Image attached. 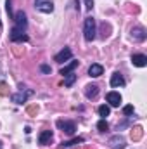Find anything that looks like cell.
I'll use <instances>...</instances> for the list:
<instances>
[{
	"label": "cell",
	"mask_w": 147,
	"mask_h": 149,
	"mask_svg": "<svg viewBox=\"0 0 147 149\" xmlns=\"http://www.w3.org/2000/svg\"><path fill=\"white\" fill-rule=\"evenodd\" d=\"M95 33H97V28H95V19L92 16H88L85 19V24H83V35L87 42H92L95 40Z\"/></svg>",
	"instance_id": "obj_1"
},
{
	"label": "cell",
	"mask_w": 147,
	"mask_h": 149,
	"mask_svg": "<svg viewBox=\"0 0 147 149\" xmlns=\"http://www.w3.org/2000/svg\"><path fill=\"white\" fill-rule=\"evenodd\" d=\"M19 88H21V92L14 94V95L10 97V99H12V102H16V104H23V102H26V101H28V97H31V95H33V90L24 88L23 85H19Z\"/></svg>",
	"instance_id": "obj_2"
},
{
	"label": "cell",
	"mask_w": 147,
	"mask_h": 149,
	"mask_svg": "<svg viewBox=\"0 0 147 149\" xmlns=\"http://www.w3.org/2000/svg\"><path fill=\"white\" fill-rule=\"evenodd\" d=\"M55 125H57V128H59V130H62V132H64V134H68V135H74V132H76V123H74V121L57 120V121H55Z\"/></svg>",
	"instance_id": "obj_3"
},
{
	"label": "cell",
	"mask_w": 147,
	"mask_h": 149,
	"mask_svg": "<svg viewBox=\"0 0 147 149\" xmlns=\"http://www.w3.org/2000/svg\"><path fill=\"white\" fill-rule=\"evenodd\" d=\"M12 21L16 23V28H17V30L26 31V28H28V19H26V12H24L23 9L14 14V19H12Z\"/></svg>",
	"instance_id": "obj_4"
},
{
	"label": "cell",
	"mask_w": 147,
	"mask_h": 149,
	"mask_svg": "<svg viewBox=\"0 0 147 149\" xmlns=\"http://www.w3.org/2000/svg\"><path fill=\"white\" fill-rule=\"evenodd\" d=\"M130 37L133 42H144L147 38V31L144 26H133L132 28V33H130Z\"/></svg>",
	"instance_id": "obj_5"
},
{
	"label": "cell",
	"mask_w": 147,
	"mask_h": 149,
	"mask_svg": "<svg viewBox=\"0 0 147 149\" xmlns=\"http://www.w3.org/2000/svg\"><path fill=\"white\" fill-rule=\"evenodd\" d=\"M30 38H28V35L23 31V30H17L16 26L10 30V42H14V43H17V42H28Z\"/></svg>",
	"instance_id": "obj_6"
},
{
	"label": "cell",
	"mask_w": 147,
	"mask_h": 149,
	"mask_svg": "<svg viewBox=\"0 0 147 149\" xmlns=\"http://www.w3.org/2000/svg\"><path fill=\"white\" fill-rule=\"evenodd\" d=\"M73 57V52H71V49L69 47H64L59 54H55V57H54V61L55 63H59V64H62V63H66V61H69Z\"/></svg>",
	"instance_id": "obj_7"
},
{
	"label": "cell",
	"mask_w": 147,
	"mask_h": 149,
	"mask_svg": "<svg viewBox=\"0 0 147 149\" xmlns=\"http://www.w3.org/2000/svg\"><path fill=\"white\" fill-rule=\"evenodd\" d=\"M109 146H111V149H125L126 141H125V137H123V135L116 134V135H112V137L109 139Z\"/></svg>",
	"instance_id": "obj_8"
},
{
	"label": "cell",
	"mask_w": 147,
	"mask_h": 149,
	"mask_svg": "<svg viewBox=\"0 0 147 149\" xmlns=\"http://www.w3.org/2000/svg\"><path fill=\"white\" fill-rule=\"evenodd\" d=\"M35 7L40 12H45V14H50L54 10V3L49 0H38V2H35Z\"/></svg>",
	"instance_id": "obj_9"
},
{
	"label": "cell",
	"mask_w": 147,
	"mask_h": 149,
	"mask_svg": "<svg viewBox=\"0 0 147 149\" xmlns=\"http://www.w3.org/2000/svg\"><path fill=\"white\" fill-rule=\"evenodd\" d=\"M106 101L109 102V108H119V104H121V95H119L118 92H107Z\"/></svg>",
	"instance_id": "obj_10"
},
{
	"label": "cell",
	"mask_w": 147,
	"mask_h": 149,
	"mask_svg": "<svg viewBox=\"0 0 147 149\" xmlns=\"http://www.w3.org/2000/svg\"><path fill=\"white\" fill-rule=\"evenodd\" d=\"M52 139H54V132H52V130H43V132L38 135V144L47 146V144L52 142Z\"/></svg>",
	"instance_id": "obj_11"
},
{
	"label": "cell",
	"mask_w": 147,
	"mask_h": 149,
	"mask_svg": "<svg viewBox=\"0 0 147 149\" xmlns=\"http://www.w3.org/2000/svg\"><path fill=\"white\" fill-rule=\"evenodd\" d=\"M97 94H99V85H95V83H88L87 87H85V95H87V99H95L97 97Z\"/></svg>",
	"instance_id": "obj_12"
},
{
	"label": "cell",
	"mask_w": 147,
	"mask_h": 149,
	"mask_svg": "<svg viewBox=\"0 0 147 149\" xmlns=\"http://www.w3.org/2000/svg\"><path fill=\"white\" fill-rule=\"evenodd\" d=\"M132 63L137 68H144V66H147V56H144V54H133L132 56Z\"/></svg>",
	"instance_id": "obj_13"
},
{
	"label": "cell",
	"mask_w": 147,
	"mask_h": 149,
	"mask_svg": "<svg viewBox=\"0 0 147 149\" xmlns=\"http://www.w3.org/2000/svg\"><path fill=\"white\" fill-rule=\"evenodd\" d=\"M111 87H125V78H123V74L119 71L112 73V76H111Z\"/></svg>",
	"instance_id": "obj_14"
},
{
	"label": "cell",
	"mask_w": 147,
	"mask_h": 149,
	"mask_svg": "<svg viewBox=\"0 0 147 149\" xmlns=\"http://www.w3.org/2000/svg\"><path fill=\"white\" fill-rule=\"evenodd\" d=\"M142 135H144V128L140 127V125H135L133 128H132V132H130V137H132V141H140L142 139Z\"/></svg>",
	"instance_id": "obj_15"
},
{
	"label": "cell",
	"mask_w": 147,
	"mask_h": 149,
	"mask_svg": "<svg viewBox=\"0 0 147 149\" xmlns=\"http://www.w3.org/2000/svg\"><path fill=\"white\" fill-rule=\"evenodd\" d=\"M78 64H80V63H78V61H71V63H69V64H66V66H64V68H62V70H61V71H59V73L62 74V76H66V74L73 73L74 70H76V68H78Z\"/></svg>",
	"instance_id": "obj_16"
},
{
	"label": "cell",
	"mask_w": 147,
	"mask_h": 149,
	"mask_svg": "<svg viewBox=\"0 0 147 149\" xmlns=\"http://www.w3.org/2000/svg\"><path fill=\"white\" fill-rule=\"evenodd\" d=\"M102 73H104V68H102L101 64H92V66L88 68V74H90V76H95V78H97V76H101Z\"/></svg>",
	"instance_id": "obj_17"
},
{
	"label": "cell",
	"mask_w": 147,
	"mask_h": 149,
	"mask_svg": "<svg viewBox=\"0 0 147 149\" xmlns=\"http://www.w3.org/2000/svg\"><path fill=\"white\" fill-rule=\"evenodd\" d=\"M81 142H85L83 137H73L71 141H62L61 148H71V146H74V144H81Z\"/></svg>",
	"instance_id": "obj_18"
},
{
	"label": "cell",
	"mask_w": 147,
	"mask_h": 149,
	"mask_svg": "<svg viewBox=\"0 0 147 149\" xmlns=\"http://www.w3.org/2000/svg\"><path fill=\"white\" fill-rule=\"evenodd\" d=\"M74 81H76V74H74V71L64 76V87H71Z\"/></svg>",
	"instance_id": "obj_19"
},
{
	"label": "cell",
	"mask_w": 147,
	"mask_h": 149,
	"mask_svg": "<svg viewBox=\"0 0 147 149\" xmlns=\"http://www.w3.org/2000/svg\"><path fill=\"white\" fill-rule=\"evenodd\" d=\"M111 113V108L107 104H102V106H99V114H101V118L102 120H106V116H109Z\"/></svg>",
	"instance_id": "obj_20"
},
{
	"label": "cell",
	"mask_w": 147,
	"mask_h": 149,
	"mask_svg": "<svg viewBox=\"0 0 147 149\" xmlns=\"http://www.w3.org/2000/svg\"><path fill=\"white\" fill-rule=\"evenodd\" d=\"M97 128H99V132H107L109 125H107V121H106V120H101V121L97 123Z\"/></svg>",
	"instance_id": "obj_21"
},
{
	"label": "cell",
	"mask_w": 147,
	"mask_h": 149,
	"mask_svg": "<svg viewBox=\"0 0 147 149\" xmlns=\"http://www.w3.org/2000/svg\"><path fill=\"white\" fill-rule=\"evenodd\" d=\"M5 9H7V14L10 19H14V12H12V0H7L5 2Z\"/></svg>",
	"instance_id": "obj_22"
},
{
	"label": "cell",
	"mask_w": 147,
	"mask_h": 149,
	"mask_svg": "<svg viewBox=\"0 0 147 149\" xmlns=\"http://www.w3.org/2000/svg\"><path fill=\"white\" fill-rule=\"evenodd\" d=\"M0 95H2V97H3V95H9V87H7L5 81H0Z\"/></svg>",
	"instance_id": "obj_23"
},
{
	"label": "cell",
	"mask_w": 147,
	"mask_h": 149,
	"mask_svg": "<svg viewBox=\"0 0 147 149\" xmlns=\"http://www.w3.org/2000/svg\"><path fill=\"white\" fill-rule=\"evenodd\" d=\"M26 113H28L30 116H35L38 113V106H35V104H33V106H28V108H26Z\"/></svg>",
	"instance_id": "obj_24"
},
{
	"label": "cell",
	"mask_w": 147,
	"mask_h": 149,
	"mask_svg": "<svg viewBox=\"0 0 147 149\" xmlns=\"http://www.w3.org/2000/svg\"><path fill=\"white\" fill-rule=\"evenodd\" d=\"M123 114H125V116H130V114H133V106H132V104L125 106V108H123Z\"/></svg>",
	"instance_id": "obj_25"
},
{
	"label": "cell",
	"mask_w": 147,
	"mask_h": 149,
	"mask_svg": "<svg viewBox=\"0 0 147 149\" xmlns=\"http://www.w3.org/2000/svg\"><path fill=\"white\" fill-rule=\"evenodd\" d=\"M40 70H42V73H45V74H50V71H52V70H50V66H47V64H42V66H40Z\"/></svg>",
	"instance_id": "obj_26"
},
{
	"label": "cell",
	"mask_w": 147,
	"mask_h": 149,
	"mask_svg": "<svg viewBox=\"0 0 147 149\" xmlns=\"http://www.w3.org/2000/svg\"><path fill=\"white\" fill-rule=\"evenodd\" d=\"M12 52H14L16 57H21V56H23V50H21L19 47H12Z\"/></svg>",
	"instance_id": "obj_27"
},
{
	"label": "cell",
	"mask_w": 147,
	"mask_h": 149,
	"mask_svg": "<svg viewBox=\"0 0 147 149\" xmlns=\"http://www.w3.org/2000/svg\"><path fill=\"white\" fill-rule=\"evenodd\" d=\"M0 149H3V148H2V142H0Z\"/></svg>",
	"instance_id": "obj_28"
},
{
	"label": "cell",
	"mask_w": 147,
	"mask_h": 149,
	"mask_svg": "<svg viewBox=\"0 0 147 149\" xmlns=\"http://www.w3.org/2000/svg\"><path fill=\"white\" fill-rule=\"evenodd\" d=\"M0 26H2V21H0Z\"/></svg>",
	"instance_id": "obj_29"
},
{
	"label": "cell",
	"mask_w": 147,
	"mask_h": 149,
	"mask_svg": "<svg viewBox=\"0 0 147 149\" xmlns=\"http://www.w3.org/2000/svg\"><path fill=\"white\" fill-rule=\"evenodd\" d=\"M87 149H92V148H87Z\"/></svg>",
	"instance_id": "obj_30"
},
{
	"label": "cell",
	"mask_w": 147,
	"mask_h": 149,
	"mask_svg": "<svg viewBox=\"0 0 147 149\" xmlns=\"http://www.w3.org/2000/svg\"><path fill=\"white\" fill-rule=\"evenodd\" d=\"M37 2H38V0H37Z\"/></svg>",
	"instance_id": "obj_31"
}]
</instances>
